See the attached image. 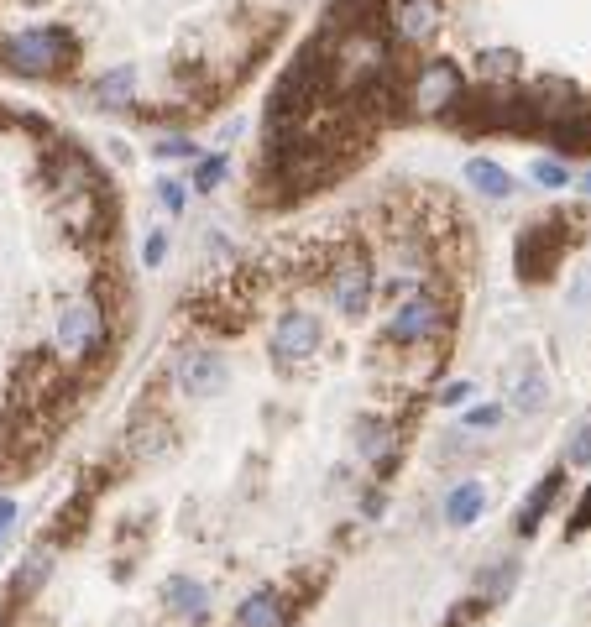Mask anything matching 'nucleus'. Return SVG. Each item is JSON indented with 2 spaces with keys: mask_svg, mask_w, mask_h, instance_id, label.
Masks as SVG:
<instances>
[{
  "mask_svg": "<svg viewBox=\"0 0 591 627\" xmlns=\"http://www.w3.org/2000/svg\"><path fill=\"white\" fill-rule=\"evenodd\" d=\"M63 63H74V32L68 27H27L0 42V68H11L21 79H48Z\"/></svg>",
  "mask_w": 591,
  "mask_h": 627,
  "instance_id": "f257e3e1",
  "label": "nucleus"
},
{
  "mask_svg": "<svg viewBox=\"0 0 591 627\" xmlns=\"http://www.w3.org/2000/svg\"><path fill=\"white\" fill-rule=\"evenodd\" d=\"M53 340L68 361H89L105 345V314L95 298H74V304L58 309V324H53Z\"/></svg>",
  "mask_w": 591,
  "mask_h": 627,
  "instance_id": "f03ea898",
  "label": "nucleus"
},
{
  "mask_svg": "<svg viewBox=\"0 0 591 627\" xmlns=\"http://www.w3.org/2000/svg\"><path fill=\"white\" fill-rule=\"evenodd\" d=\"M445 324H450V314H445L440 298L419 293V298H403V304L388 314V324H382V340H393V345H424L429 335H440Z\"/></svg>",
  "mask_w": 591,
  "mask_h": 627,
  "instance_id": "7ed1b4c3",
  "label": "nucleus"
},
{
  "mask_svg": "<svg viewBox=\"0 0 591 627\" xmlns=\"http://www.w3.org/2000/svg\"><path fill=\"white\" fill-rule=\"evenodd\" d=\"M461 95H466V74L456 63H424L419 68V79H414V105L419 115H450L461 105Z\"/></svg>",
  "mask_w": 591,
  "mask_h": 627,
  "instance_id": "20e7f679",
  "label": "nucleus"
},
{
  "mask_svg": "<svg viewBox=\"0 0 591 627\" xmlns=\"http://www.w3.org/2000/svg\"><path fill=\"white\" fill-rule=\"evenodd\" d=\"M225 377H231V371H225V356H215V351H184L173 366V382L184 398H215L225 387Z\"/></svg>",
  "mask_w": 591,
  "mask_h": 627,
  "instance_id": "39448f33",
  "label": "nucleus"
},
{
  "mask_svg": "<svg viewBox=\"0 0 591 627\" xmlns=\"http://www.w3.org/2000/svg\"><path fill=\"white\" fill-rule=\"evenodd\" d=\"M314 351H320V319L314 314L293 309L272 324V356L278 361H299V356H314Z\"/></svg>",
  "mask_w": 591,
  "mask_h": 627,
  "instance_id": "423d86ee",
  "label": "nucleus"
},
{
  "mask_svg": "<svg viewBox=\"0 0 591 627\" xmlns=\"http://www.w3.org/2000/svg\"><path fill=\"white\" fill-rule=\"evenodd\" d=\"M330 298H335V309L340 314H367V304H372V267L361 262V257H351V262H340L335 267V277H330Z\"/></svg>",
  "mask_w": 591,
  "mask_h": 627,
  "instance_id": "0eeeda50",
  "label": "nucleus"
},
{
  "mask_svg": "<svg viewBox=\"0 0 591 627\" xmlns=\"http://www.w3.org/2000/svg\"><path fill=\"white\" fill-rule=\"evenodd\" d=\"M513 257H518V277H524V283H539V277L550 272V262H555V236H550V225H529L524 236H518Z\"/></svg>",
  "mask_w": 591,
  "mask_h": 627,
  "instance_id": "6e6552de",
  "label": "nucleus"
},
{
  "mask_svg": "<svg viewBox=\"0 0 591 627\" xmlns=\"http://www.w3.org/2000/svg\"><path fill=\"white\" fill-rule=\"evenodd\" d=\"M58 220L68 236H100V225H105V204H100V189H89V194H74V199H58Z\"/></svg>",
  "mask_w": 591,
  "mask_h": 627,
  "instance_id": "1a4fd4ad",
  "label": "nucleus"
},
{
  "mask_svg": "<svg viewBox=\"0 0 591 627\" xmlns=\"http://www.w3.org/2000/svg\"><path fill=\"white\" fill-rule=\"evenodd\" d=\"M482 513H487V486L482 481H456L450 486V497H445V523L450 528L482 523Z\"/></svg>",
  "mask_w": 591,
  "mask_h": 627,
  "instance_id": "9d476101",
  "label": "nucleus"
},
{
  "mask_svg": "<svg viewBox=\"0 0 591 627\" xmlns=\"http://www.w3.org/2000/svg\"><path fill=\"white\" fill-rule=\"evenodd\" d=\"M48 178H53L58 199H74V194H89V189H95V168H89V157H79V152L53 157V162H48Z\"/></svg>",
  "mask_w": 591,
  "mask_h": 627,
  "instance_id": "9b49d317",
  "label": "nucleus"
},
{
  "mask_svg": "<svg viewBox=\"0 0 591 627\" xmlns=\"http://www.w3.org/2000/svg\"><path fill=\"white\" fill-rule=\"evenodd\" d=\"M435 21H440L435 0H398V6H393V32L403 42H424L429 32H435Z\"/></svg>",
  "mask_w": 591,
  "mask_h": 627,
  "instance_id": "f8f14e48",
  "label": "nucleus"
},
{
  "mask_svg": "<svg viewBox=\"0 0 591 627\" xmlns=\"http://www.w3.org/2000/svg\"><path fill=\"white\" fill-rule=\"evenodd\" d=\"M236 627H288V601L278 591H252L236 607Z\"/></svg>",
  "mask_w": 591,
  "mask_h": 627,
  "instance_id": "ddd939ff",
  "label": "nucleus"
},
{
  "mask_svg": "<svg viewBox=\"0 0 591 627\" xmlns=\"http://www.w3.org/2000/svg\"><path fill=\"white\" fill-rule=\"evenodd\" d=\"M163 596H168V607L184 622H204V617H210V591H204L199 580H189V575H173Z\"/></svg>",
  "mask_w": 591,
  "mask_h": 627,
  "instance_id": "4468645a",
  "label": "nucleus"
},
{
  "mask_svg": "<svg viewBox=\"0 0 591 627\" xmlns=\"http://www.w3.org/2000/svg\"><path fill=\"white\" fill-rule=\"evenodd\" d=\"M89 95H95V105H105V110L131 105V95H136V68H131V63H116L110 74H100L95 84H89Z\"/></svg>",
  "mask_w": 591,
  "mask_h": 627,
  "instance_id": "2eb2a0df",
  "label": "nucleus"
},
{
  "mask_svg": "<svg viewBox=\"0 0 591 627\" xmlns=\"http://www.w3.org/2000/svg\"><path fill=\"white\" fill-rule=\"evenodd\" d=\"M466 183L476 194H487V199H508L513 194V173L503 168V162H492V157H471L466 162Z\"/></svg>",
  "mask_w": 591,
  "mask_h": 627,
  "instance_id": "dca6fc26",
  "label": "nucleus"
},
{
  "mask_svg": "<svg viewBox=\"0 0 591 627\" xmlns=\"http://www.w3.org/2000/svg\"><path fill=\"white\" fill-rule=\"evenodd\" d=\"M508 398H513V413H539L544 398H550V382H544V371H539V366H524V371H518V382L508 387Z\"/></svg>",
  "mask_w": 591,
  "mask_h": 627,
  "instance_id": "f3484780",
  "label": "nucleus"
},
{
  "mask_svg": "<svg viewBox=\"0 0 591 627\" xmlns=\"http://www.w3.org/2000/svg\"><path fill=\"white\" fill-rule=\"evenodd\" d=\"M48 575H53V549H48V544H37L27 560H21V570L11 575V596H32Z\"/></svg>",
  "mask_w": 591,
  "mask_h": 627,
  "instance_id": "a211bd4d",
  "label": "nucleus"
},
{
  "mask_svg": "<svg viewBox=\"0 0 591 627\" xmlns=\"http://www.w3.org/2000/svg\"><path fill=\"white\" fill-rule=\"evenodd\" d=\"M560 471H550V476H544L539 486H534V492H529V502L524 507H518V533H534L539 528V518H544V507H550L555 497H560Z\"/></svg>",
  "mask_w": 591,
  "mask_h": 627,
  "instance_id": "6ab92c4d",
  "label": "nucleus"
},
{
  "mask_svg": "<svg viewBox=\"0 0 591 627\" xmlns=\"http://www.w3.org/2000/svg\"><path fill=\"white\" fill-rule=\"evenodd\" d=\"M168 439H173V429L163 424V418H136V424H131V455L152 460V455L168 450Z\"/></svg>",
  "mask_w": 591,
  "mask_h": 627,
  "instance_id": "aec40b11",
  "label": "nucleus"
},
{
  "mask_svg": "<svg viewBox=\"0 0 591 627\" xmlns=\"http://www.w3.org/2000/svg\"><path fill=\"white\" fill-rule=\"evenodd\" d=\"M361 455L367 460H393V450H398V429L393 424H377V418H361Z\"/></svg>",
  "mask_w": 591,
  "mask_h": 627,
  "instance_id": "412c9836",
  "label": "nucleus"
},
{
  "mask_svg": "<svg viewBox=\"0 0 591 627\" xmlns=\"http://www.w3.org/2000/svg\"><path fill=\"white\" fill-rule=\"evenodd\" d=\"M518 586V560H497L492 570H482V596L487 601H503Z\"/></svg>",
  "mask_w": 591,
  "mask_h": 627,
  "instance_id": "4be33fe9",
  "label": "nucleus"
},
{
  "mask_svg": "<svg viewBox=\"0 0 591 627\" xmlns=\"http://www.w3.org/2000/svg\"><path fill=\"white\" fill-rule=\"evenodd\" d=\"M225 168H231V157H225V152L199 157V168H194V189H199V194H215V189H220V178H225Z\"/></svg>",
  "mask_w": 591,
  "mask_h": 627,
  "instance_id": "5701e85b",
  "label": "nucleus"
},
{
  "mask_svg": "<svg viewBox=\"0 0 591 627\" xmlns=\"http://www.w3.org/2000/svg\"><path fill=\"white\" fill-rule=\"evenodd\" d=\"M529 178L539 183V189H565V183H571V168H565V162H555V157H534Z\"/></svg>",
  "mask_w": 591,
  "mask_h": 627,
  "instance_id": "b1692460",
  "label": "nucleus"
},
{
  "mask_svg": "<svg viewBox=\"0 0 591 627\" xmlns=\"http://www.w3.org/2000/svg\"><path fill=\"white\" fill-rule=\"evenodd\" d=\"M476 63H482V74H487L492 84H503V79H513V68H518V53H508V48H487V53L476 58Z\"/></svg>",
  "mask_w": 591,
  "mask_h": 627,
  "instance_id": "393cba45",
  "label": "nucleus"
},
{
  "mask_svg": "<svg viewBox=\"0 0 591 627\" xmlns=\"http://www.w3.org/2000/svg\"><path fill=\"white\" fill-rule=\"evenodd\" d=\"M157 199H163V209H168V215H184V204H189V183H178V178L157 183Z\"/></svg>",
  "mask_w": 591,
  "mask_h": 627,
  "instance_id": "a878e982",
  "label": "nucleus"
},
{
  "mask_svg": "<svg viewBox=\"0 0 591 627\" xmlns=\"http://www.w3.org/2000/svg\"><path fill=\"white\" fill-rule=\"evenodd\" d=\"M565 460H571V466H591V418H586V424H576V434H571V450H565Z\"/></svg>",
  "mask_w": 591,
  "mask_h": 627,
  "instance_id": "bb28decb",
  "label": "nucleus"
},
{
  "mask_svg": "<svg viewBox=\"0 0 591 627\" xmlns=\"http://www.w3.org/2000/svg\"><path fill=\"white\" fill-rule=\"evenodd\" d=\"M163 257H168V230H152L142 241V267H163Z\"/></svg>",
  "mask_w": 591,
  "mask_h": 627,
  "instance_id": "cd10ccee",
  "label": "nucleus"
},
{
  "mask_svg": "<svg viewBox=\"0 0 591 627\" xmlns=\"http://www.w3.org/2000/svg\"><path fill=\"white\" fill-rule=\"evenodd\" d=\"M152 152H157V157H199V147L189 142V136H163Z\"/></svg>",
  "mask_w": 591,
  "mask_h": 627,
  "instance_id": "c85d7f7f",
  "label": "nucleus"
},
{
  "mask_svg": "<svg viewBox=\"0 0 591 627\" xmlns=\"http://www.w3.org/2000/svg\"><path fill=\"white\" fill-rule=\"evenodd\" d=\"M471 398H476V382H450V387L440 392L445 408H461V403H471Z\"/></svg>",
  "mask_w": 591,
  "mask_h": 627,
  "instance_id": "c756f323",
  "label": "nucleus"
},
{
  "mask_svg": "<svg viewBox=\"0 0 591 627\" xmlns=\"http://www.w3.org/2000/svg\"><path fill=\"white\" fill-rule=\"evenodd\" d=\"M497 418H503V408H497V403H482V408L466 413V429H492Z\"/></svg>",
  "mask_w": 591,
  "mask_h": 627,
  "instance_id": "7c9ffc66",
  "label": "nucleus"
},
{
  "mask_svg": "<svg viewBox=\"0 0 591 627\" xmlns=\"http://www.w3.org/2000/svg\"><path fill=\"white\" fill-rule=\"evenodd\" d=\"M16 528V502L11 497H0V544H6V533Z\"/></svg>",
  "mask_w": 591,
  "mask_h": 627,
  "instance_id": "2f4dec72",
  "label": "nucleus"
},
{
  "mask_svg": "<svg viewBox=\"0 0 591 627\" xmlns=\"http://www.w3.org/2000/svg\"><path fill=\"white\" fill-rule=\"evenodd\" d=\"M586 528H591V492L581 497V507L571 513V533H586Z\"/></svg>",
  "mask_w": 591,
  "mask_h": 627,
  "instance_id": "473e14b6",
  "label": "nucleus"
},
{
  "mask_svg": "<svg viewBox=\"0 0 591 627\" xmlns=\"http://www.w3.org/2000/svg\"><path fill=\"white\" fill-rule=\"evenodd\" d=\"M571 304H576V309H586V304H591V272H586L581 283L571 288Z\"/></svg>",
  "mask_w": 591,
  "mask_h": 627,
  "instance_id": "72a5a7b5",
  "label": "nucleus"
},
{
  "mask_svg": "<svg viewBox=\"0 0 591 627\" xmlns=\"http://www.w3.org/2000/svg\"><path fill=\"white\" fill-rule=\"evenodd\" d=\"M581 189H586V194H591V173H586V178H581Z\"/></svg>",
  "mask_w": 591,
  "mask_h": 627,
  "instance_id": "f704fd0d",
  "label": "nucleus"
}]
</instances>
